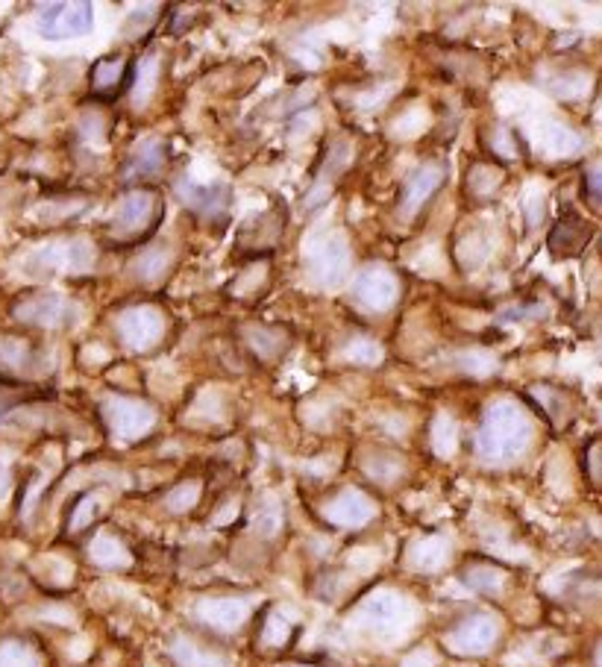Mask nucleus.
<instances>
[{"label":"nucleus","instance_id":"22","mask_svg":"<svg viewBox=\"0 0 602 667\" xmlns=\"http://www.w3.org/2000/svg\"><path fill=\"white\" fill-rule=\"evenodd\" d=\"M36 359L33 347L21 338H9V335H0V368L6 371H24L30 368Z\"/></svg>","mask_w":602,"mask_h":667},{"label":"nucleus","instance_id":"28","mask_svg":"<svg viewBox=\"0 0 602 667\" xmlns=\"http://www.w3.org/2000/svg\"><path fill=\"white\" fill-rule=\"evenodd\" d=\"M197 497H200V485H197V482H183V485H177V488L165 497V506H168L171 512H188V509L197 503Z\"/></svg>","mask_w":602,"mask_h":667},{"label":"nucleus","instance_id":"36","mask_svg":"<svg viewBox=\"0 0 602 667\" xmlns=\"http://www.w3.org/2000/svg\"><path fill=\"white\" fill-rule=\"evenodd\" d=\"M597 667H602V644H600V650H597Z\"/></svg>","mask_w":602,"mask_h":667},{"label":"nucleus","instance_id":"13","mask_svg":"<svg viewBox=\"0 0 602 667\" xmlns=\"http://www.w3.org/2000/svg\"><path fill=\"white\" fill-rule=\"evenodd\" d=\"M362 618L368 620V626L376 632H391L400 629L409 618V606L400 594L394 591H379L362 606Z\"/></svg>","mask_w":602,"mask_h":667},{"label":"nucleus","instance_id":"21","mask_svg":"<svg viewBox=\"0 0 602 667\" xmlns=\"http://www.w3.org/2000/svg\"><path fill=\"white\" fill-rule=\"evenodd\" d=\"M462 582L467 588L491 597V594H500V591H503L506 573L500 571V568H491V565H470V568L462 573Z\"/></svg>","mask_w":602,"mask_h":667},{"label":"nucleus","instance_id":"14","mask_svg":"<svg viewBox=\"0 0 602 667\" xmlns=\"http://www.w3.org/2000/svg\"><path fill=\"white\" fill-rule=\"evenodd\" d=\"M247 612H250L247 603L238 600V597H212V600H203L197 606V618L209 623L212 629H221V632L238 629L247 620Z\"/></svg>","mask_w":602,"mask_h":667},{"label":"nucleus","instance_id":"12","mask_svg":"<svg viewBox=\"0 0 602 667\" xmlns=\"http://www.w3.org/2000/svg\"><path fill=\"white\" fill-rule=\"evenodd\" d=\"M326 521L332 526H341V529H359L373 518V503L356 488H347L341 491L335 500H329L324 509Z\"/></svg>","mask_w":602,"mask_h":667},{"label":"nucleus","instance_id":"34","mask_svg":"<svg viewBox=\"0 0 602 667\" xmlns=\"http://www.w3.org/2000/svg\"><path fill=\"white\" fill-rule=\"evenodd\" d=\"M400 667H435V659H432V653H426V650H415L412 656L403 659Z\"/></svg>","mask_w":602,"mask_h":667},{"label":"nucleus","instance_id":"26","mask_svg":"<svg viewBox=\"0 0 602 667\" xmlns=\"http://www.w3.org/2000/svg\"><path fill=\"white\" fill-rule=\"evenodd\" d=\"M174 659L180 662L183 667H215L218 662L209 656V653H203L194 641H188V638H180L177 644H174Z\"/></svg>","mask_w":602,"mask_h":667},{"label":"nucleus","instance_id":"5","mask_svg":"<svg viewBox=\"0 0 602 667\" xmlns=\"http://www.w3.org/2000/svg\"><path fill=\"white\" fill-rule=\"evenodd\" d=\"M309 268L315 274V280L326 288H335L344 283L347 277V268H350V253H347V244L338 236H329L321 239L318 244H312L309 250Z\"/></svg>","mask_w":602,"mask_h":667},{"label":"nucleus","instance_id":"30","mask_svg":"<svg viewBox=\"0 0 602 667\" xmlns=\"http://www.w3.org/2000/svg\"><path fill=\"white\" fill-rule=\"evenodd\" d=\"M347 359H350L353 365H373V362L382 359V350H379L373 341H353V344L347 347Z\"/></svg>","mask_w":602,"mask_h":667},{"label":"nucleus","instance_id":"29","mask_svg":"<svg viewBox=\"0 0 602 667\" xmlns=\"http://www.w3.org/2000/svg\"><path fill=\"white\" fill-rule=\"evenodd\" d=\"M497 183H500V171H494L491 165H476L473 174H470L467 189L473 191V194H491V191L497 189Z\"/></svg>","mask_w":602,"mask_h":667},{"label":"nucleus","instance_id":"35","mask_svg":"<svg viewBox=\"0 0 602 667\" xmlns=\"http://www.w3.org/2000/svg\"><path fill=\"white\" fill-rule=\"evenodd\" d=\"M553 139H556V150H570V147H576V139H570L567 130H553Z\"/></svg>","mask_w":602,"mask_h":667},{"label":"nucleus","instance_id":"37","mask_svg":"<svg viewBox=\"0 0 602 667\" xmlns=\"http://www.w3.org/2000/svg\"><path fill=\"white\" fill-rule=\"evenodd\" d=\"M297 667H309V665H297Z\"/></svg>","mask_w":602,"mask_h":667},{"label":"nucleus","instance_id":"19","mask_svg":"<svg viewBox=\"0 0 602 667\" xmlns=\"http://www.w3.org/2000/svg\"><path fill=\"white\" fill-rule=\"evenodd\" d=\"M168 265H171V253L165 247H153V250H141L139 256L133 259L130 271L141 283H153L168 271Z\"/></svg>","mask_w":602,"mask_h":667},{"label":"nucleus","instance_id":"20","mask_svg":"<svg viewBox=\"0 0 602 667\" xmlns=\"http://www.w3.org/2000/svg\"><path fill=\"white\" fill-rule=\"evenodd\" d=\"M588 236H591L588 224H582L579 218H564V221H558V230L550 239V247L561 256H567V253H576L588 241Z\"/></svg>","mask_w":602,"mask_h":667},{"label":"nucleus","instance_id":"33","mask_svg":"<svg viewBox=\"0 0 602 667\" xmlns=\"http://www.w3.org/2000/svg\"><path fill=\"white\" fill-rule=\"evenodd\" d=\"M288 632H291V629H288V623L274 615V618L265 623V629H262V638H265V644H271V647H279V644H285V641H288Z\"/></svg>","mask_w":602,"mask_h":667},{"label":"nucleus","instance_id":"25","mask_svg":"<svg viewBox=\"0 0 602 667\" xmlns=\"http://www.w3.org/2000/svg\"><path fill=\"white\" fill-rule=\"evenodd\" d=\"M0 667H39L36 653L21 641H3L0 644Z\"/></svg>","mask_w":602,"mask_h":667},{"label":"nucleus","instance_id":"9","mask_svg":"<svg viewBox=\"0 0 602 667\" xmlns=\"http://www.w3.org/2000/svg\"><path fill=\"white\" fill-rule=\"evenodd\" d=\"M397 277L388 271V268H365L359 277H356V286H353V294L356 300L371 309V312H385L394 306L397 300Z\"/></svg>","mask_w":602,"mask_h":667},{"label":"nucleus","instance_id":"1","mask_svg":"<svg viewBox=\"0 0 602 667\" xmlns=\"http://www.w3.org/2000/svg\"><path fill=\"white\" fill-rule=\"evenodd\" d=\"M529 435H532V427L523 409L509 400H500L485 409L482 427L476 435V450L488 462H509L526 450Z\"/></svg>","mask_w":602,"mask_h":667},{"label":"nucleus","instance_id":"8","mask_svg":"<svg viewBox=\"0 0 602 667\" xmlns=\"http://www.w3.org/2000/svg\"><path fill=\"white\" fill-rule=\"evenodd\" d=\"M444 180H447V168L438 165V162H426V165L415 168L403 180V189H400V212H403V218H412L417 209L444 186Z\"/></svg>","mask_w":602,"mask_h":667},{"label":"nucleus","instance_id":"31","mask_svg":"<svg viewBox=\"0 0 602 667\" xmlns=\"http://www.w3.org/2000/svg\"><path fill=\"white\" fill-rule=\"evenodd\" d=\"M365 468H368V474H371L373 479H379V482H391V479L400 474V462L391 459V456H373Z\"/></svg>","mask_w":602,"mask_h":667},{"label":"nucleus","instance_id":"17","mask_svg":"<svg viewBox=\"0 0 602 667\" xmlns=\"http://www.w3.org/2000/svg\"><path fill=\"white\" fill-rule=\"evenodd\" d=\"M450 559V544L438 535H429V538H420L415 547H412V565L417 571L435 573L441 571Z\"/></svg>","mask_w":602,"mask_h":667},{"label":"nucleus","instance_id":"18","mask_svg":"<svg viewBox=\"0 0 602 667\" xmlns=\"http://www.w3.org/2000/svg\"><path fill=\"white\" fill-rule=\"evenodd\" d=\"M89 556H92L94 565H100L106 571H118V568L130 565V553L115 535H97L89 547Z\"/></svg>","mask_w":602,"mask_h":667},{"label":"nucleus","instance_id":"11","mask_svg":"<svg viewBox=\"0 0 602 667\" xmlns=\"http://www.w3.org/2000/svg\"><path fill=\"white\" fill-rule=\"evenodd\" d=\"M15 318L24 324H39V327H59L74 318V306L59 297V294H33L15 306Z\"/></svg>","mask_w":602,"mask_h":667},{"label":"nucleus","instance_id":"16","mask_svg":"<svg viewBox=\"0 0 602 667\" xmlns=\"http://www.w3.org/2000/svg\"><path fill=\"white\" fill-rule=\"evenodd\" d=\"M165 168V144L156 139H147L133 147L127 165H124V180L127 183H139L147 177H156Z\"/></svg>","mask_w":602,"mask_h":667},{"label":"nucleus","instance_id":"6","mask_svg":"<svg viewBox=\"0 0 602 667\" xmlns=\"http://www.w3.org/2000/svg\"><path fill=\"white\" fill-rule=\"evenodd\" d=\"M159 218V206H156V194L147 189L130 191L118 209H115V218H112V227L115 233H124L127 239H136L141 230H150L147 224H153Z\"/></svg>","mask_w":602,"mask_h":667},{"label":"nucleus","instance_id":"32","mask_svg":"<svg viewBox=\"0 0 602 667\" xmlns=\"http://www.w3.org/2000/svg\"><path fill=\"white\" fill-rule=\"evenodd\" d=\"M94 512H97V500H94L92 494H86V497H80V500H77V506L71 509L68 524H71V529H83V526L92 524Z\"/></svg>","mask_w":602,"mask_h":667},{"label":"nucleus","instance_id":"7","mask_svg":"<svg viewBox=\"0 0 602 667\" xmlns=\"http://www.w3.org/2000/svg\"><path fill=\"white\" fill-rule=\"evenodd\" d=\"M497 635H500V626L491 615H470L447 635V644L464 656H482L494 647Z\"/></svg>","mask_w":602,"mask_h":667},{"label":"nucleus","instance_id":"27","mask_svg":"<svg viewBox=\"0 0 602 667\" xmlns=\"http://www.w3.org/2000/svg\"><path fill=\"white\" fill-rule=\"evenodd\" d=\"M432 444H435V453H438V456H450V453H453V447H456V424H453V418L441 415V418L435 421V427H432Z\"/></svg>","mask_w":602,"mask_h":667},{"label":"nucleus","instance_id":"23","mask_svg":"<svg viewBox=\"0 0 602 667\" xmlns=\"http://www.w3.org/2000/svg\"><path fill=\"white\" fill-rule=\"evenodd\" d=\"M156 77H159V62L153 56L141 59L139 65H136V89H133V103L136 106H144L150 100L153 89H156Z\"/></svg>","mask_w":602,"mask_h":667},{"label":"nucleus","instance_id":"4","mask_svg":"<svg viewBox=\"0 0 602 667\" xmlns=\"http://www.w3.org/2000/svg\"><path fill=\"white\" fill-rule=\"evenodd\" d=\"M165 330V318L153 306H133L118 318V335L130 350H150Z\"/></svg>","mask_w":602,"mask_h":667},{"label":"nucleus","instance_id":"10","mask_svg":"<svg viewBox=\"0 0 602 667\" xmlns=\"http://www.w3.org/2000/svg\"><path fill=\"white\" fill-rule=\"evenodd\" d=\"M180 200L188 209H194L197 215L209 218V221H227L232 203V189L224 183L215 186H194V183H180L177 186Z\"/></svg>","mask_w":602,"mask_h":667},{"label":"nucleus","instance_id":"2","mask_svg":"<svg viewBox=\"0 0 602 667\" xmlns=\"http://www.w3.org/2000/svg\"><path fill=\"white\" fill-rule=\"evenodd\" d=\"M94 6L92 3H50L39 15V33L50 42L77 39L92 33Z\"/></svg>","mask_w":602,"mask_h":667},{"label":"nucleus","instance_id":"24","mask_svg":"<svg viewBox=\"0 0 602 667\" xmlns=\"http://www.w3.org/2000/svg\"><path fill=\"white\" fill-rule=\"evenodd\" d=\"M247 344L259 353V356H277L282 350V333L279 330H271V327H250L247 330Z\"/></svg>","mask_w":602,"mask_h":667},{"label":"nucleus","instance_id":"15","mask_svg":"<svg viewBox=\"0 0 602 667\" xmlns=\"http://www.w3.org/2000/svg\"><path fill=\"white\" fill-rule=\"evenodd\" d=\"M89 80H92V89L97 95L115 97L124 86H130L133 71H130V62L124 56H103V59L94 62Z\"/></svg>","mask_w":602,"mask_h":667},{"label":"nucleus","instance_id":"3","mask_svg":"<svg viewBox=\"0 0 602 667\" xmlns=\"http://www.w3.org/2000/svg\"><path fill=\"white\" fill-rule=\"evenodd\" d=\"M103 418L109 429L121 438V441H136L141 435H147L156 424V412L153 406L141 403V400H124L115 397L103 406Z\"/></svg>","mask_w":602,"mask_h":667}]
</instances>
